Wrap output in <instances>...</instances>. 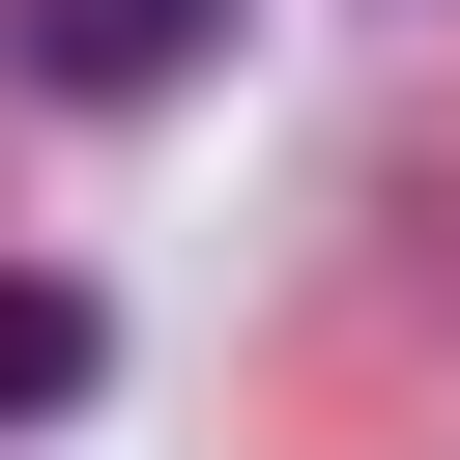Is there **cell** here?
Here are the masks:
<instances>
[{"mask_svg": "<svg viewBox=\"0 0 460 460\" xmlns=\"http://www.w3.org/2000/svg\"><path fill=\"white\" fill-rule=\"evenodd\" d=\"M201 29H230V0H29V58H58V86H86V115H115V86H172V58H201Z\"/></svg>", "mask_w": 460, "mask_h": 460, "instance_id": "6da1fadb", "label": "cell"}, {"mask_svg": "<svg viewBox=\"0 0 460 460\" xmlns=\"http://www.w3.org/2000/svg\"><path fill=\"white\" fill-rule=\"evenodd\" d=\"M86 374H115V316H86L58 259H0V431H29V402H86Z\"/></svg>", "mask_w": 460, "mask_h": 460, "instance_id": "7a4b0ae2", "label": "cell"}]
</instances>
